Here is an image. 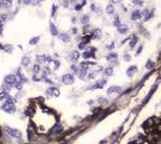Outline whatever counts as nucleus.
<instances>
[{"instance_id": "obj_37", "label": "nucleus", "mask_w": 161, "mask_h": 144, "mask_svg": "<svg viewBox=\"0 0 161 144\" xmlns=\"http://www.w3.org/2000/svg\"><path fill=\"white\" fill-rule=\"evenodd\" d=\"M84 47H85V43H84V42H81L79 45H78V48H79V49H83Z\"/></svg>"}, {"instance_id": "obj_28", "label": "nucleus", "mask_w": 161, "mask_h": 144, "mask_svg": "<svg viewBox=\"0 0 161 144\" xmlns=\"http://www.w3.org/2000/svg\"><path fill=\"white\" fill-rule=\"evenodd\" d=\"M105 73L107 74V76H111V74L113 73V69L112 67H107V69H105Z\"/></svg>"}, {"instance_id": "obj_27", "label": "nucleus", "mask_w": 161, "mask_h": 144, "mask_svg": "<svg viewBox=\"0 0 161 144\" xmlns=\"http://www.w3.org/2000/svg\"><path fill=\"white\" fill-rule=\"evenodd\" d=\"M33 70H34V73L35 74H37L40 72V71H41V67H40V65L39 64H36L35 66H34V69H33Z\"/></svg>"}, {"instance_id": "obj_26", "label": "nucleus", "mask_w": 161, "mask_h": 144, "mask_svg": "<svg viewBox=\"0 0 161 144\" xmlns=\"http://www.w3.org/2000/svg\"><path fill=\"white\" fill-rule=\"evenodd\" d=\"M146 67H147L148 70H150V69L154 67V63H153L151 60H149V61H147V64H146Z\"/></svg>"}, {"instance_id": "obj_10", "label": "nucleus", "mask_w": 161, "mask_h": 144, "mask_svg": "<svg viewBox=\"0 0 161 144\" xmlns=\"http://www.w3.org/2000/svg\"><path fill=\"white\" fill-rule=\"evenodd\" d=\"M122 90V88L120 87H118V85H112V87H109L108 89H107V94H114V92H118Z\"/></svg>"}, {"instance_id": "obj_11", "label": "nucleus", "mask_w": 161, "mask_h": 144, "mask_svg": "<svg viewBox=\"0 0 161 144\" xmlns=\"http://www.w3.org/2000/svg\"><path fill=\"white\" fill-rule=\"evenodd\" d=\"M136 71H137V67L136 66H130L127 70H126V74L129 76V77H132L133 74L136 73Z\"/></svg>"}, {"instance_id": "obj_8", "label": "nucleus", "mask_w": 161, "mask_h": 144, "mask_svg": "<svg viewBox=\"0 0 161 144\" xmlns=\"http://www.w3.org/2000/svg\"><path fill=\"white\" fill-rule=\"evenodd\" d=\"M94 65H96V63H94V61H83V63L79 64V69L87 70L89 66H94Z\"/></svg>"}, {"instance_id": "obj_14", "label": "nucleus", "mask_w": 161, "mask_h": 144, "mask_svg": "<svg viewBox=\"0 0 161 144\" xmlns=\"http://www.w3.org/2000/svg\"><path fill=\"white\" fill-rule=\"evenodd\" d=\"M49 30H51V32H52V35H53V36H57V35H58V30H57V28H55V25H54V23H51V24H49Z\"/></svg>"}, {"instance_id": "obj_17", "label": "nucleus", "mask_w": 161, "mask_h": 144, "mask_svg": "<svg viewBox=\"0 0 161 144\" xmlns=\"http://www.w3.org/2000/svg\"><path fill=\"white\" fill-rule=\"evenodd\" d=\"M77 74L79 76V78H84L87 76V70H83V69H78Z\"/></svg>"}, {"instance_id": "obj_2", "label": "nucleus", "mask_w": 161, "mask_h": 144, "mask_svg": "<svg viewBox=\"0 0 161 144\" xmlns=\"http://www.w3.org/2000/svg\"><path fill=\"white\" fill-rule=\"evenodd\" d=\"M6 133L9 134V136H11V137H13V138H22V132L19 130H17V129H11V127H7V129H6Z\"/></svg>"}, {"instance_id": "obj_21", "label": "nucleus", "mask_w": 161, "mask_h": 144, "mask_svg": "<svg viewBox=\"0 0 161 144\" xmlns=\"http://www.w3.org/2000/svg\"><path fill=\"white\" fill-rule=\"evenodd\" d=\"M14 102H16V100H14L12 96H10V95H7V97H6V103H10V105H13Z\"/></svg>"}, {"instance_id": "obj_33", "label": "nucleus", "mask_w": 161, "mask_h": 144, "mask_svg": "<svg viewBox=\"0 0 161 144\" xmlns=\"http://www.w3.org/2000/svg\"><path fill=\"white\" fill-rule=\"evenodd\" d=\"M88 21H89V17H88V16H84V17L82 18V23H83V24H87Z\"/></svg>"}, {"instance_id": "obj_24", "label": "nucleus", "mask_w": 161, "mask_h": 144, "mask_svg": "<svg viewBox=\"0 0 161 144\" xmlns=\"http://www.w3.org/2000/svg\"><path fill=\"white\" fill-rule=\"evenodd\" d=\"M40 41V36H37V37H34V39H31L30 41H29V43L31 45V46H34V45H36V43Z\"/></svg>"}, {"instance_id": "obj_7", "label": "nucleus", "mask_w": 161, "mask_h": 144, "mask_svg": "<svg viewBox=\"0 0 161 144\" xmlns=\"http://www.w3.org/2000/svg\"><path fill=\"white\" fill-rule=\"evenodd\" d=\"M12 6V0H1L0 1V9H10Z\"/></svg>"}, {"instance_id": "obj_31", "label": "nucleus", "mask_w": 161, "mask_h": 144, "mask_svg": "<svg viewBox=\"0 0 161 144\" xmlns=\"http://www.w3.org/2000/svg\"><path fill=\"white\" fill-rule=\"evenodd\" d=\"M118 30H119V34H125V32L127 31V28H126V27H123V28H118Z\"/></svg>"}, {"instance_id": "obj_25", "label": "nucleus", "mask_w": 161, "mask_h": 144, "mask_svg": "<svg viewBox=\"0 0 161 144\" xmlns=\"http://www.w3.org/2000/svg\"><path fill=\"white\" fill-rule=\"evenodd\" d=\"M14 87H16V89H18V90H22V88H23V83H22L21 81H17L16 83H14Z\"/></svg>"}, {"instance_id": "obj_3", "label": "nucleus", "mask_w": 161, "mask_h": 144, "mask_svg": "<svg viewBox=\"0 0 161 144\" xmlns=\"http://www.w3.org/2000/svg\"><path fill=\"white\" fill-rule=\"evenodd\" d=\"M61 82H63L64 84H74V82H75V77H74V74H71V73H65L61 77Z\"/></svg>"}, {"instance_id": "obj_22", "label": "nucleus", "mask_w": 161, "mask_h": 144, "mask_svg": "<svg viewBox=\"0 0 161 144\" xmlns=\"http://www.w3.org/2000/svg\"><path fill=\"white\" fill-rule=\"evenodd\" d=\"M137 36H133L132 37V40H131V41H130V48H133V47H135V45H136V42H137Z\"/></svg>"}, {"instance_id": "obj_36", "label": "nucleus", "mask_w": 161, "mask_h": 144, "mask_svg": "<svg viewBox=\"0 0 161 144\" xmlns=\"http://www.w3.org/2000/svg\"><path fill=\"white\" fill-rule=\"evenodd\" d=\"M54 130H55V131H54V133H59L60 131H61V126H57Z\"/></svg>"}, {"instance_id": "obj_5", "label": "nucleus", "mask_w": 161, "mask_h": 144, "mask_svg": "<svg viewBox=\"0 0 161 144\" xmlns=\"http://www.w3.org/2000/svg\"><path fill=\"white\" fill-rule=\"evenodd\" d=\"M47 95H48V96H54V97H58V96L60 95L59 89L54 88V87H51V88L47 89Z\"/></svg>"}, {"instance_id": "obj_23", "label": "nucleus", "mask_w": 161, "mask_h": 144, "mask_svg": "<svg viewBox=\"0 0 161 144\" xmlns=\"http://www.w3.org/2000/svg\"><path fill=\"white\" fill-rule=\"evenodd\" d=\"M59 37L63 40V41H65V42H67V41L70 40V37H69V35H67V34H60Z\"/></svg>"}, {"instance_id": "obj_6", "label": "nucleus", "mask_w": 161, "mask_h": 144, "mask_svg": "<svg viewBox=\"0 0 161 144\" xmlns=\"http://www.w3.org/2000/svg\"><path fill=\"white\" fill-rule=\"evenodd\" d=\"M36 60H37V64H49V61H52L51 58L47 55H37L36 56Z\"/></svg>"}, {"instance_id": "obj_18", "label": "nucleus", "mask_w": 161, "mask_h": 144, "mask_svg": "<svg viewBox=\"0 0 161 144\" xmlns=\"http://www.w3.org/2000/svg\"><path fill=\"white\" fill-rule=\"evenodd\" d=\"M106 12H107L108 14H113V13H114V7H113V5L109 4L108 6L106 7Z\"/></svg>"}, {"instance_id": "obj_29", "label": "nucleus", "mask_w": 161, "mask_h": 144, "mask_svg": "<svg viewBox=\"0 0 161 144\" xmlns=\"http://www.w3.org/2000/svg\"><path fill=\"white\" fill-rule=\"evenodd\" d=\"M113 24L116 25V27H118V28H120V19H119V17L117 16L116 17V19H114V23Z\"/></svg>"}, {"instance_id": "obj_4", "label": "nucleus", "mask_w": 161, "mask_h": 144, "mask_svg": "<svg viewBox=\"0 0 161 144\" xmlns=\"http://www.w3.org/2000/svg\"><path fill=\"white\" fill-rule=\"evenodd\" d=\"M1 109H3L5 113H9V114L16 113V107H14V105H10V103H4V105L1 106Z\"/></svg>"}, {"instance_id": "obj_38", "label": "nucleus", "mask_w": 161, "mask_h": 144, "mask_svg": "<svg viewBox=\"0 0 161 144\" xmlns=\"http://www.w3.org/2000/svg\"><path fill=\"white\" fill-rule=\"evenodd\" d=\"M3 28H4V24H3V22L0 21V35H1V32H3Z\"/></svg>"}, {"instance_id": "obj_40", "label": "nucleus", "mask_w": 161, "mask_h": 144, "mask_svg": "<svg viewBox=\"0 0 161 144\" xmlns=\"http://www.w3.org/2000/svg\"><path fill=\"white\" fill-rule=\"evenodd\" d=\"M41 1H42V0H41Z\"/></svg>"}, {"instance_id": "obj_9", "label": "nucleus", "mask_w": 161, "mask_h": 144, "mask_svg": "<svg viewBox=\"0 0 161 144\" xmlns=\"http://www.w3.org/2000/svg\"><path fill=\"white\" fill-rule=\"evenodd\" d=\"M141 17H142V12H141L140 10H135L132 12V14H131V19H132V21H137V19H140Z\"/></svg>"}, {"instance_id": "obj_35", "label": "nucleus", "mask_w": 161, "mask_h": 144, "mask_svg": "<svg viewBox=\"0 0 161 144\" xmlns=\"http://www.w3.org/2000/svg\"><path fill=\"white\" fill-rule=\"evenodd\" d=\"M99 36H101V31H100V30H95L94 37H99Z\"/></svg>"}, {"instance_id": "obj_12", "label": "nucleus", "mask_w": 161, "mask_h": 144, "mask_svg": "<svg viewBox=\"0 0 161 144\" xmlns=\"http://www.w3.org/2000/svg\"><path fill=\"white\" fill-rule=\"evenodd\" d=\"M105 84H106V79H102V81L98 82L96 84L93 85V88H91V89H101V88L105 87Z\"/></svg>"}, {"instance_id": "obj_32", "label": "nucleus", "mask_w": 161, "mask_h": 144, "mask_svg": "<svg viewBox=\"0 0 161 144\" xmlns=\"http://www.w3.org/2000/svg\"><path fill=\"white\" fill-rule=\"evenodd\" d=\"M84 4H85V0H83V1H82V4H79V5H77V6L75 7V9H76V10H77V11H79L83 7V5H84Z\"/></svg>"}, {"instance_id": "obj_16", "label": "nucleus", "mask_w": 161, "mask_h": 144, "mask_svg": "<svg viewBox=\"0 0 161 144\" xmlns=\"http://www.w3.org/2000/svg\"><path fill=\"white\" fill-rule=\"evenodd\" d=\"M93 52H94V49H91V52H90V50H88V52H84L82 55H83L84 59H88V58H90V56L94 55V53H93Z\"/></svg>"}, {"instance_id": "obj_19", "label": "nucleus", "mask_w": 161, "mask_h": 144, "mask_svg": "<svg viewBox=\"0 0 161 144\" xmlns=\"http://www.w3.org/2000/svg\"><path fill=\"white\" fill-rule=\"evenodd\" d=\"M143 16H144V19L148 21V19H150V18H151V12H150V11H148V10H146L143 12Z\"/></svg>"}, {"instance_id": "obj_1", "label": "nucleus", "mask_w": 161, "mask_h": 144, "mask_svg": "<svg viewBox=\"0 0 161 144\" xmlns=\"http://www.w3.org/2000/svg\"><path fill=\"white\" fill-rule=\"evenodd\" d=\"M17 82V77H16V74H7V76H5V78H4V84L9 85V87H13L14 83Z\"/></svg>"}, {"instance_id": "obj_20", "label": "nucleus", "mask_w": 161, "mask_h": 144, "mask_svg": "<svg viewBox=\"0 0 161 144\" xmlns=\"http://www.w3.org/2000/svg\"><path fill=\"white\" fill-rule=\"evenodd\" d=\"M7 95H9V94H7L6 91L1 90V91H0V101H4V100H6Z\"/></svg>"}, {"instance_id": "obj_30", "label": "nucleus", "mask_w": 161, "mask_h": 144, "mask_svg": "<svg viewBox=\"0 0 161 144\" xmlns=\"http://www.w3.org/2000/svg\"><path fill=\"white\" fill-rule=\"evenodd\" d=\"M0 47H1V48H4L5 50H6V52H12V50H13V47H12V46H6V47L0 46Z\"/></svg>"}, {"instance_id": "obj_13", "label": "nucleus", "mask_w": 161, "mask_h": 144, "mask_svg": "<svg viewBox=\"0 0 161 144\" xmlns=\"http://www.w3.org/2000/svg\"><path fill=\"white\" fill-rule=\"evenodd\" d=\"M71 60L74 61V63H76L78 60V58H79V53H78V50H74V52L71 53V55H70Z\"/></svg>"}, {"instance_id": "obj_15", "label": "nucleus", "mask_w": 161, "mask_h": 144, "mask_svg": "<svg viewBox=\"0 0 161 144\" xmlns=\"http://www.w3.org/2000/svg\"><path fill=\"white\" fill-rule=\"evenodd\" d=\"M29 64H30V59H29L28 56H23V59H22V65L24 67L29 66Z\"/></svg>"}, {"instance_id": "obj_34", "label": "nucleus", "mask_w": 161, "mask_h": 144, "mask_svg": "<svg viewBox=\"0 0 161 144\" xmlns=\"http://www.w3.org/2000/svg\"><path fill=\"white\" fill-rule=\"evenodd\" d=\"M133 3L136 4V5H138V6H142V5H143V1H142V0H133Z\"/></svg>"}, {"instance_id": "obj_39", "label": "nucleus", "mask_w": 161, "mask_h": 144, "mask_svg": "<svg viewBox=\"0 0 161 144\" xmlns=\"http://www.w3.org/2000/svg\"><path fill=\"white\" fill-rule=\"evenodd\" d=\"M122 0H112V3H120Z\"/></svg>"}]
</instances>
